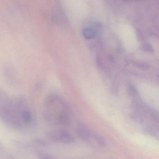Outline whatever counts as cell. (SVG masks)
Segmentation results:
<instances>
[{"label":"cell","instance_id":"cell-4","mask_svg":"<svg viewBox=\"0 0 159 159\" xmlns=\"http://www.w3.org/2000/svg\"><path fill=\"white\" fill-rule=\"evenodd\" d=\"M97 26H87L83 28L82 35L86 40L89 41L94 39L98 34Z\"/></svg>","mask_w":159,"mask_h":159},{"label":"cell","instance_id":"cell-7","mask_svg":"<svg viewBox=\"0 0 159 159\" xmlns=\"http://www.w3.org/2000/svg\"><path fill=\"white\" fill-rule=\"evenodd\" d=\"M142 49L145 52L150 53V54L154 53V52H155V50H154L153 47H152L151 44L149 43H147L144 45L143 46Z\"/></svg>","mask_w":159,"mask_h":159},{"label":"cell","instance_id":"cell-6","mask_svg":"<svg viewBox=\"0 0 159 159\" xmlns=\"http://www.w3.org/2000/svg\"><path fill=\"white\" fill-rule=\"evenodd\" d=\"M133 65L135 67L142 69V70H147L150 68V66L147 63L141 61H135L133 62Z\"/></svg>","mask_w":159,"mask_h":159},{"label":"cell","instance_id":"cell-3","mask_svg":"<svg viewBox=\"0 0 159 159\" xmlns=\"http://www.w3.org/2000/svg\"><path fill=\"white\" fill-rule=\"evenodd\" d=\"M77 132L78 137L90 146L100 148L105 145V142L102 137L85 125L82 124L78 125Z\"/></svg>","mask_w":159,"mask_h":159},{"label":"cell","instance_id":"cell-2","mask_svg":"<svg viewBox=\"0 0 159 159\" xmlns=\"http://www.w3.org/2000/svg\"><path fill=\"white\" fill-rule=\"evenodd\" d=\"M70 108L61 96L51 94L46 98L43 105V114L46 119L53 122H64L69 118Z\"/></svg>","mask_w":159,"mask_h":159},{"label":"cell","instance_id":"cell-5","mask_svg":"<svg viewBox=\"0 0 159 159\" xmlns=\"http://www.w3.org/2000/svg\"><path fill=\"white\" fill-rule=\"evenodd\" d=\"M53 137L56 139V141L62 143H72L74 142L73 137L66 132H57L53 134Z\"/></svg>","mask_w":159,"mask_h":159},{"label":"cell","instance_id":"cell-1","mask_svg":"<svg viewBox=\"0 0 159 159\" xmlns=\"http://www.w3.org/2000/svg\"><path fill=\"white\" fill-rule=\"evenodd\" d=\"M0 116L5 122L17 127L29 125L33 120L32 112L25 100L5 94L1 95Z\"/></svg>","mask_w":159,"mask_h":159}]
</instances>
